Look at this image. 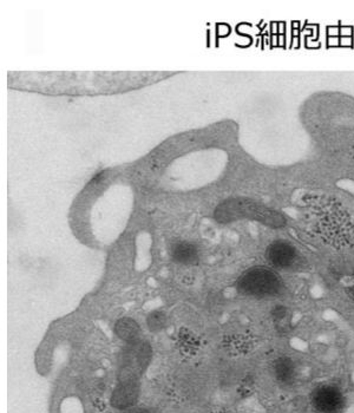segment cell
Segmentation results:
<instances>
[{
	"mask_svg": "<svg viewBox=\"0 0 354 413\" xmlns=\"http://www.w3.org/2000/svg\"><path fill=\"white\" fill-rule=\"evenodd\" d=\"M215 217L221 224H228L239 219H251L274 228L282 227L286 224V219L281 214L246 199L226 201L217 206Z\"/></svg>",
	"mask_w": 354,
	"mask_h": 413,
	"instance_id": "obj_1",
	"label": "cell"
},
{
	"mask_svg": "<svg viewBox=\"0 0 354 413\" xmlns=\"http://www.w3.org/2000/svg\"><path fill=\"white\" fill-rule=\"evenodd\" d=\"M236 287L244 296L269 299L280 296L285 285L274 269L258 266L246 271L237 280Z\"/></svg>",
	"mask_w": 354,
	"mask_h": 413,
	"instance_id": "obj_2",
	"label": "cell"
},
{
	"mask_svg": "<svg viewBox=\"0 0 354 413\" xmlns=\"http://www.w3.org/2000/svg\"><path fill=\"white\" fill-rule=\"evenodd\" d=\"M152 347L145 341L127 345L120 359V380H137L152 359Z\"/></svg>",
	"mask_w": 354,
	"mask_h": 413,
	"instance_id": "obj_3",
	"label": "cell"
},
{
	"mask_svg": "<svg viewBox=\"0 0 354 413\" xmlns=\"http://www.w3.org/2000/svg\"><path fill=\"white\" fill-rule=\"evenodd\" d=\"M311 403L316 412L340 413L345 407L344 393L337 386H318L312 392Z\"/></svg>",
	"mask_w": 354,
	"mask_h": 413,
	"instance_id": "obj_4",
	"label": "cell"
},
{
	"mask_svg": "<svg viewBox=\"0 0 354 413\" xmlns=\"http://www.w3.org/2000/svg\"><path fill=\"white\" fill-rule=\"evenodd\" d=\"M266 260L276 269H291L299 263V251L286 240H276L266 249Z\"/></svg>",
	"mask_w": 354,
	"mask_h": 413,
	"instance_id": "obj_5",
	"label": "cell"
},
{
	"mask_svg": "<svg viewBox=\"0 0 354 413\" xmlns=\"http://www.w3.org/2000/svg\"><path fill=\"white\" fill-rule=\"evenodd\" d=\"M138 398V382L137 380H120L118 387L115 389L113 397H111V404L116 409H127L132 407Z\"/></svg>",
	"mask_w": 354,
	"mask_h": 413,
	"instance_id": "obj_6",
	"label": "cell"
},
{
	"mask_svg": "<svg viewBox=\"0 0 354 413\" xmlns=\"http://www.w3.org/2000/svg\"><path fill=\"white\" fill-rule=\"evenodd\" d=\"M170 254H172V260L179 265H197L199 260V249L197 246L188 241L175 242L172 246Z\"/></svg>",
	"mask_w": 354,
	"mask_h": 413,
	"instance_id": "obj_7",
	"label": "cell"
},
{
	"mask_svg": "<svg viewBox=\"0 0 354 413\" xmlns=\"http://www.w3.org/2000/svg\"><path fill=\"white\" fill-rule=\"evenodd\" d=\"M115 332L127 345L135 344L141 340V328L130 318L120 319L115 325Z\"/></svg>",
	"mask_w": 354,
	"mask_h": 413,
	"instance_id": "obj_8",
	"label": "cell"
},
{
	"mask_svg": "<svg viewBox=\"0 0 354 413\" xmlns=\"http://www.w3.org/2000/svg\"><path fill=\"white\" fill-rule=\"evenodd\" d=\"M276 380L283 385H291L296 379V364L289 357H278L273 364Z\"/></svg>",
	"mask_w": 354,
	"mask_h": 413,
	"instance_id": "obj_9",
	"label": "cell"
},
{
	"mask_svg": "<svg viewBox=\"0 0 354 413\" xmlns=\"http://www.w3.org/2000/svg\"><path fill=\"white\" fill-rule=\"evenodd\" d=\"M147 324L152 332H160L167 326V315L161 310H155L149 314Z\"/></svg>",
	"mask_w": 354,
	"mask_h": 413,
	"instance_id": "obj_10",
	"label": "cell"
},
{
	"mask_svg": "<svg viewBox=\"0 0 354 413\" xmlns=\"http://www.w3.org/2000/svg\"><path fill=\"white\" fill-rule=\"evenodd\" d=\"M288 312V308L283 305H276V307H273L271 314H272L273 320L276 324L282 325L285 320H287Z\"/></svg>",
	"mask_w": 354,
	"mask_h": 413,
	"instance_id": "obj_11",
	"label": "cell"
},
{
	"mask_svg": "<svg viewBox=\"0 0 354 413\" xmlns=\"http://www.w3.org/2000/svg\"><path fill=\"white\" fill-rule=\"evenodd\" d=\"M127 413H152L150 411L145 410V409H137V410L129 411Z\"/></svg>",
	"mask_w": 354,
	"mask_h": 413,
	"instance_id": "obj_12",
	"label": "cell"
},
{
	"mask_svg": "<svg viewBox=\"0 0 354 413\" xmlns=\"http://www.w3.org/2000/svg\"><path fill=\"white\" fill-rule=\"evenodd\" d=\"M350 293H351V296L354 298V274L353 280H352L351 287H350Z\"/></svg>",
	"mask_w": 354,
	"mask_h": 413,
	"instance_id": "obj_13",
	"label": "cell"
}]
</instances>
